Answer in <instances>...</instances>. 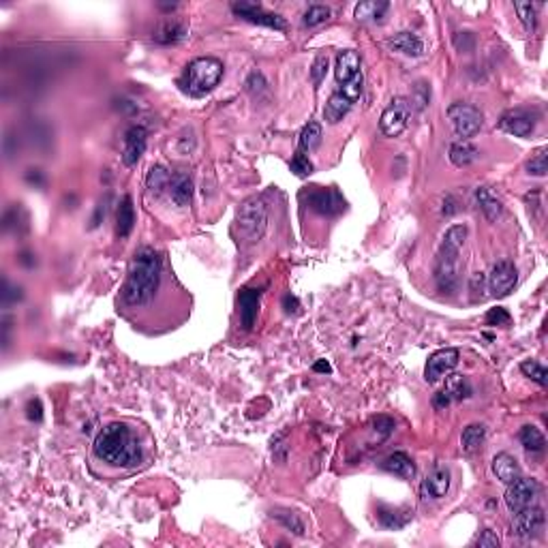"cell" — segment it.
Instances as JSON below:
<instances>
[{"mask_svg":"<svg viewBox=\"0 0 548 548\" xmlns=\"http://www.w3.org/2000/svg\"><path fill=\"white\" fill-rule=\"evenodd\" d=\"M94 457L112 467H133L142 459L138 437L125 422L105 424L92 444Z\"/></svg>","mask_w":548,"mask_h":548,"instance_id":"6da1fadb","label":"cell"},{"mask_svg":"<svg viewBox=\"0 0 548 548\" xmlns=\"http://www.w3.org/2000/svg\"><path fill=\"white\" fill-rule=\"evenodd\" d=\"M379 520H381V525L388 527V529H398V527H403V525L407 522V518H398V514L392 512V510H381V512H379Z\"/></svg>","mask_w":548,"mask_h":548,"instance_id":"f6af8a7d","label":"cell"},{"mask_svg":"<svg viewBox=\"0 0 548 548\" xmlns=\"http://www.w3.org/2000/svg\"><path fill=\"white\" fill-rule=\"evenodd\" d=\"M484 440H486V426L484 424H469V426H465L463 428V432H461V446H463V450L465 452H476V450H480V446L484 444Z\"/></svg>","mask_w":548,"mask_h":548,"instance_id":"83f0119b","label":"cell"},{"mask_svg":"<svg viewBox=\"0 0 548 548\" xmlns=\"http://www.w3.org/2000/svg\"><path fill=\"white\" fill-rule=\"evenodd\" d=\"M499 544H501L499 535L495 531H491V529L482 531V535L476 539V546H480V548H497Z\"/></svg>","mask_w":548,"mask_h":548,"instance_id":"bcb514c9","label":"cell"},{"mask_svg":"<svg viewBox=\"0 0 548 548\" xmlns=\"http://www.w3.org/2000/svg\"><path fill=\"white\" fill-rule=\"evenodd\" d=\"M520 371H522L531 381H535L537 386L546 388V384H548V371L544 369V364H539V362H535V360H525V362H520Z\"/></svg>","mask_w":548,"mask_h":548,"instance_id":"8d00e7d4","label":"cell"},{"mask_svg":"<svg viewBox=\"0 0 548 548\" xmlns=\"http://www.w3.org/2000/svg\"><path fill=\"white\" fill-rule=\"evenodd\" d=\"M518 440H520L522 448H525V450H529V452H542V450L546 448L544 432H542L537 426H533V424H527V426H522V428H520Z\"/></svg>","mask_w":548,"mask_h":548,"instance_id":"4dcf8cb0","label":"cell"},{"mask_svg":"<svg viewBox=\"0 0 548 548\" xmlns=\"http://www.w3.org/2000/svg\"><path fill=\"white\" fill-rule=\"evenodd\" d=\"M325 73H328V56H325V54H319V56L313 60V67H311V79H313V84L319 86V84L323 82Z\"/></svg>","mask_w":548,"mask_h":548,"instance_id":"b9f144b4","label":"cell"},{"mask_svg":"<svg viewBox=\"0 0 548 548\" xmlns=\"http://www.w3.org/2000/svg\"><path fill=\"white\" fill-rule=\"evenodd\" d=\"M542 527H544V512L539 508L527 505L520 512H516L512 522V535L520 539H531L542 531Z\"/></svg>","mask_w":548,"mask_h":548,"instance_id":"7c38bea8","label":"cell"},{"mask_svg":"<svg viewBox=\"0 0 548 548\" xmlns=\"http://www.w3.org/2000/svg\"><path fill=\"white\" fill-rule=\"evenodd\" d=\"M390 9L388 3H384V0H369V3H360L356 7V20L358 22H377L384 18V13Z\"/></svg>","mask_w":548,"mask_h":548,"instance_id":"f546056e","label":"cell"},{"mask_svg":"<svg viewBox=\"0 0 548 548\" xmlns=\"http://www.w3.org/2000/svg\"><path fill=\"white\" fill-rule=\"evenodd\" d=\"M266 228H268V208H266L264 199L251 197V199L242 201V206L236 212V230H238L240 238L245 242L253 245L264 238Z\"/></svg>","mask_w":548,"mask_h":548,"instance_id":"5b68a950","label":"cell"},{"mask_svg":"<svg viewBox=\"0 0 548 548\" xmlns=\"http://www.w3.org/2000/svg\"><path fill=\"white\" fill-rule=\"evenodd\" d=\"M319 144H321V125H319V123H308V125L300 131L298 150H302V152H313Z\"/></svg>","mask_w":548,"mask_h":548,"instance_id":"1f68e13d","label":"cell"},{"mask_svg":"<svg viewBox=\"0 0 548 548\" xmlns=\"http://www.w3.org/2000/svg\"><path fill=\"white\" fill-rule=\"evenodd\" d=\"M476 199H478L480 210L484 212V216L488 218V221H497V218L501 216L503 206H501V201L497 199V195H493L491 189L478 186V189H476Z\"/></svg>","mask_w":548,"mask_h":548,"instance_id":"4316f807","label":"cell"},{"mask_svg":"<svg viewBox=\"0 0 548 548\" xmlns=\"http://www.w3.org/2000/svg\"><path fill=\"white\" fill-rule=\"evenodd\" d=\"M360 73V54L354 50H345L337 56V65H335V77L337 82L343 86L350 79H354Z\"/></svg>","mask_w":548,"mask_h":548,"instance_id":"d6986e66","label":"cell"},{"mask_svg":"<svg viewBox=\"0 0 548 548\" xmlns=\"http://www.w3.org/2000/svg\"><path fill=\"white\" fill-rule=\"evenodd\" d=\"M510 321H512L510 313H508L505 308H501V306L491 308V311L486 313V323H488V325H510Z\"/></svg>","mask_w":548,"mask_h":548,"instance_id":"7bdbcfd3","label":"cell"},{"mask_svg":"<svg viewBox=\"0 0 548 548\" xmlns=\"http://www.w3.org/2000/svg\"><path fill=\"white\" fill-rule=\"evenodd\" d=\"M381 467H384L388 474L398 476V478H405V480H409V478L415 476V465H413V461L409 459V454H405V452H392L390 457L384 459Z\"/></svg>","mask_w":548,"mask_h":548,"instance_id":"d4e9b609","label":"cell"},{"mask_svg":"<svg viewBox=\"0 0 548 548\" xmlns=\"http://www.w3.org/2000/svg\"><path fill=\"white\" fill-rule=\"evenodd\" d=\"M450 491V471L446 467L432 469L430 476L422 482V497L424 499H442Z\"/></svg>","mask_w":548,"mask_h":548,"instance_id":"e0dca14e","label":"cell"},{"mask_svg":"<svg viewBox=\"0 0 548 548\" xmlns=\"http://www.w3.org/2000/svg\"><path fill=\"white\" fill-rule=\"evenodd\" d=\"M169 180H172V174L163 167H150L148 176H146V186L155 193V195H161L163 191L169 189Z\"/></svg>","mask_w":548,"mask_h":548,"instance_id":"d6a6232c","label":"cell"},{"mask_svg":"<svg viewBox=\"0 0 548 548\" xmlns=\"http://www.w3.org/2000/svg\"><path fill=\"white\" fill-rule=\"evenodd\" d=\"M516 281H518L516 266H514L512 262H508V259L497 262V264L493 266V270H491L488 279H486L488 289H491V293H493L495 298H503V296H508V293L514 289Z\"/></svg>","mask_w":548,"mask_h":548,"instance_id":"8fae6325","label":"cell"},{"mask_svg":"<svg viewBox=\"0 0 548 548\" xmlns=\"http://www.w3.org/2000/svg\"><path fill=\"white\" fill-rule=\"evenodd\" d=\"M388 45H390L392 50H396V52H401V54H405V56H413V58H418V56L424 54V41H422L415 33H409V30H403V33L394 35V37L388 41Z\"/></svg>","mask_w":548,"mask_h":548,"instance_id":"7402d4cb","label":"cell"},{"mask_svg":"<svg viewBox=\"0 0 548 548\" xmlns=\"http://www.w3.org/2000/svg\"><path fill=\"white\" fill-rule=\"evenodd\" d=\"M457 210H459V206H457V199H454L452 195H446L442 212H444L446 216H452V214H457Z\"/></svg>","mask_w":548,"mask_h":548,"instance_id":"681fc988","label":"cell"},{"mask_svg":"<svg viewBox=\"0 0 548 548\" xmlns=\"http://www.w3.org/2000/svg\"><path fill=\"white\" fill-rule=\"evenodd\" d=\"M283 306H285V311H287V313H296L300 304H298V300H296L291 293H287V296L283 298Z\"/></svg>","mask_w":548,"mask_h":548,"instance_id":"f907efd6","label":"cell"},{"mask_svg":"<svg viewBox=\"0 0 548 548\" xmlns=\"http://www.w3.org/2000/svg\"><path fill=\"white\" fill-rule=\"evenodd\" d=\"M169 197L176 206H189L193 197V180L186 174H174L169 180Z\"/></svg>","mask_w":548,"mask_h":548,"instance_id":"484cf974","label":"cell"},{"mask_svg":"<svg viewBox=\"0 0 548 548\" xmlns=\"http://www.w3.org/2000/svg\"><path fill=\"white\" fill-rule=\"evenodd\" d=\"M161 283V257L152 247H142L129 266V274L123 287V300L129 306L148 304Z\"/></svg>","mask_w":548,"mask_h":548,"instance_id":"7a4b0ae2","label":"cell"},{"mask_svg":"<svg viewBox=\"0 0 548 548\" xmlns=\"http://www.w3.org/2000/svg\"><path fill=\"white\" fill-rule=\"evenodd\" d=\"M272 518H276L285 529L293 531L296 535H304V520H302L296 512H289V510H274V512H272Z\"/></svg>","mask_w":548,"mask_h":548,"instance_id":"836d02e7","label":"cell"},{"mask_svg":"<svg viewBox=\"0 0 548 548\" xmlns=\"http://www.w3.org/2000/svg\"><path fill=\"white\" fill-rule=\"evenodd\" d=\"M448 118L452 123V129L454 133L467 142L469 138H474L480 129H482V114L480 109L469 105V103H452L448 107Z\"/></svg>","mask_w":548,"mask_h":548,"instance_id":"52a82bcc","label":"cell"},{"mask_svg":"<svg viewBox=\"0 0 548 548\" xmlns=\"http://www.w3.org/2000/svg\"><path fill=\"white\" fill-rule=\"evenodd\" d=\"M467 238L465 225H452L442 242V249L437 253L435 262V281L437 287L444 293H452L459 287V255Z\"/></svg>","mask_w":548,"mask_h":548,"instance_id":"3957f363","label":"cell"},{"mask_svg":"<svg viewBox=\"0 0 548 548\" xmlns=\"http://www.w3.org/2000/svg\"><path fill=\"white\" fill-rule=\"evenodd\" d=\"M467 396H471V384H469V379H467L465 375L454 373V375H450V377L446 379V388H444L442 392L435 394L432 403H435L437 409H444V407H448L450 403L463 401V398H467Z\"/></svg>","mask_w":548,"mask_h":548,"instance_id":"5bb4252c","label":"cell"},{"mask_svg":"<svg viewBox=\"0 0 548 548\" xmlns=\"http://www.w3.org/2000/svg\"><path fill=\"white\" fill-rule=\"evenodd\" d=\"M352 105H354V103L337 90V92L330 94V99H328V103H325V107H323V118L330 123V125H337V123H341V121L350 114Z\"/></svg>","mask_w":548,"mask_h":548,"instance_id":"cb8c5ba5","label":"cell"},{"mask_svg":"<svg viewBox=\"0 0 548 548\" xmlns=\"http://www.w3.org/2000/svg\"><path fill=\"white\" fill-rule=\"evenodd\" d=\"M223 77V62L212 56L195 58L184 73V86L189 94L193 96H203L210 90H214Z\"/></svg>","mask_w":548,"mask_h":548,"instance_id":"277c9868","label":"cell"},{"mask_svg":"<svg viewBox=\"0 0 548 548\" xmlns=\"http://www.w3.org/2000/svg\"><path fill=\"white\" fill-rule=\"evenodd\" d=\"M469 291H471V300H484V291H486V274L484 272H476L469 279Z\"/></svg>","mask_w":548,"mask_h":548,"instance_id":"60d3db41","label":"cell"},{"mask_svg":"<svg viewBox=\"0 0 548 548\" xmlns=\"http://www.w3.org/2000/svg\"><path fill=\"white\" fill-rule=\"evenodd\" d=\"M259 298H262L259 289H242L238 296V313H240V323L245 330H251L255 325L257 311H259Z\"/></svg>","mask_w":548,"mask_h":548,"instance_id":"ac0fdd59","label":"cell"},{"mask_svg":"<svg viewBox=\"0 0 548 548\" xmlns=\"http://www.w3.org/2000/svg\"><path fill=\"white\" fill-rule=\"evenodd\" d=\"M461 360V352L457 347H446V350H437L435 354H430V358L426 360V369H424V379L428 384H437L442 377L450 375L457 364Z\"/></svg>","mask_w":548,"mask_h":548,"instance_id":"ba28073f","label":"cell"},{"mask_svg":"<svg viewBox=\"0 0 548 548\" xmlns=\"http://www.w3.org/2000/svg\"><path fill=\"white\" fill-rule=\"evenodd\" d=\"M146 142H148V133L144 127L133 125L127 133H125V146H123V163L127 167L138 165V161L142 159V155L146 152Z\"/></svg>","mask_w":548,"mask_h":548,"instance_id":"2e32d148","label":"cell"},{"mask_svg":"<svg viewBox=\"0 0 548 548\" xmlns=\"http://www.w3.org/2000/svg\"><path fill=\"white\" fill-rule=\"evenodd\" d=\"M493 474L503 484H512L514 480H518L522 476L518 461L512 454H508V452H501V454H497L493 459Z\"/></svg>","mask_w":548,"mask_h":548,"instance_id":"44dd1931","label":"cell"},{"mask_svg":"<svg viewBox=\"0 0 548 548\" xmlns=\"http://www.w3.org/2000/svg\"><path fill=\"white\" fill-rule=\"evenodd\" d=\"M411 112H413V105L409 99L405 96H396L390 101V105L384 109V114L379 118V129L386 138H398L411 121Z\"/></svg>","mask_w":548,"mask_h":548,"instance_id":"8992f818","label":"cell"},{"mask_svg":"<svg viewBox=\"0 0 548 548\" xmlns=\"http://www.w3.org/2000/svg\"><path fill=\"white\" fill-rule=\"evenodd\" d=\"M135 225V208H133V199L131 195H125L118 203V212H116V236L118 238H129V234L133 232Z\"/></svg>","mask_w":548,"mask_h":548,"instance_id":"603a6c76","label":"cell"},{"mask_svg":"<svg viewBox=\"0 0 548 548\" xmlns=\"http://www.w3.org/2000/svg\"><path fill=\"white\" fill-rule=\"evenodd\" d=\"M313 371H315V373H330L332 369H330V364H328L325 360H319V362L313 364Z\"/></svg>","mask_w":548,"mask_h":548,"instance_id":"816d5d0a","label":"cell"},{"mask_svg":"<svg viewBox=\"0 0 548 548\" xmlns=\"http://www.w3.org/2000/svg\"><path fill=\"white\" fill-rule=\"evenodd\" d=\"M373 428H375V432H379L381 440H386V437L394 430V420L390 415H377L373 420Z\"/></svg>","mask_w":548,"mask_h":548,"instance_id":"ee69618b","label":"cell"},{"mask_svg":"<svg viewBox=\"0 0 548 548\" xmlns=\"http://www.w3.org/2000/svg\"><path fill=\"white\" fill-rule=\"evenodd\" d=\"M448 157H450L452 165H457V167H467V165H471V163L478 159V148H476L474 144L461 140V142H454V144L450 146Z\"/></svg>","mask_w":548,"mask_h":548,"instance_id":"f1b7e54d","label":"cell"},{"mask_svg":"<svg viewBox=\"0 0 548 548\" xmlns=\"http://www.w3.org/2000/svg\"><path fill=\"white\" fill-rule=\"evenodd\" d=\"M26 180H28V182H37V184H43V178H41L39 169H28V174H26Z\"/></svg>","mask_w":548,"mask_h":548,"instance_id":"f5cc1de1","label":"cell"},{"mask_svg":"<svg viewBox=\"0 0 548 548\" xmlns=\"http://www.w3.org/2000/svg\"><path fill=\"white\" fill-rule=\"evenodd\" d=\"M328 18H330V9L323 7V5H313V7L306 9V13L302 18V24L308 26V28H315V26L323 24Z\"/></svg>","mask_w":548,"mask_h":548,"instance_id":"74e56055","label":"cell"},{"mask_svg":"<svg viewBox=\"0 0 548 548\" xmlns=\"http://www.w3.org/2000/svg\"><path fill=\"white\" fill-rule=\"evenodd\" d=\"M152 39L161 45H176L180 43L182 39H186V26L178 20H163L155 33H152Z\"/></svg>","mask_w":548,"mask_h":548,"instance_id":"ffe728a7","label":"cell"},{"mask_svg":"<svg viewBox=\"0 0 548 548\" xmlns=\"http://www.w3.org/2000/svg\"><path fill=\"white\" fill-rule=\"evenodd\" d=\"M514 9H516V13L520 18L522 26L529 33H533L537 28V5H533V3H514Z\"/></svg>","mask_w":548,"mask_h":548,"instance_id":"e575fe53","label":"cell"},{"mask_svg":"<svg viewBox=\"0 0 548 548\" xmlns=\"http://www.w3.org/2000/svg\"><path fill=\"white\" fill-rule=\"evenodd\" d=\"M26 415H28V420H33V422H41V420H43L41 401H37V398L28 401V405H26Z\"/></svg>","mask_w":548,"mask_h":548,"instance_id":"7dc6e473","label":"cell"},{"mask_svg":"<svg viewBox=\"0 0 548 548\" xmlns=\"http://www.w3.org/2000/svg\"><path fill=\"white\" fill-rule=\"evenodd\" d=\"M539 491V484L533 480V478H518L514 480L512 484H508V491H505V505L512 514L520 512L522 508L531 505V501L535 499Z\"/></svg>","mask_w":548,"mask_h":548,"instance_id":"30bf717a","label":"cell"},{"mask_svg":"<svg viewBox=\"0 0 548 548\" xmlns=\"http://www.w3.org/2000/svg\"><path fill=\"white\" fill-rule=\"evenodd\" d=\"M313 163H311V159L306 157V152H302V150H296V155H293V159H291V172L298 176V178H306V176H311L313 174Z\"/></svg>","mask_w":548,"mask_h":548,"instance_id":"f35d334b","label":"cell"},{"mask_svg":"<svg viewBox=\"0 0 548 548\" xmlns=\"http://www.w3.org/2000/svg\"><path fill=\"white\" fill-rule=\"evenodd\" d=\"M362 73H358L354 79H350L347 84H343L341 88H339V92L343 94V96H347L352 103H356L358 99H360V94H362Z\"/></svg>","mask_w":548,"mask_h":548,"instance_id":"ab89813d","label":"cell"},{"mask_svg":"<svg viewBox=\"0 0 548 548\" xmlns=\"http://www.w3.org/2000/svg\"><path fill=\"white\" fill-rule=\"evenodd\" d=\"M499 127L514 138H529L535 131V121L527 109H510L501 116Z\"/></svg>","mask_w":548,"mask_h":548,"instance_id":"9a60e30c","label":"cell"},{"mask_svg":"<svg viewBox=\"0 0 548 548\" xmlns=\"http://www.w3.org/2000/svg\"><path fill=\"white\" fill-rule=\"evenodd\" d=\"M308 203L315 212L323 216L339 214L345 208V199L337 189H321V186H313V191L308 193Z\"/></svg>","mask_w":548,"mask_h":548,"instance_id":"4fadbf2b","label":"cell"},{"mask_svg":"<svg viewBox=\"0 0 548 548\" xmlns=\"http://www.w3.org/2000/svg\"><path fill=\"white\" fill-rule=\"evenodd\" d=\"M525 167H527V174H531V176H546V172H548V148L546 146L537 148L535 155L527 161Z\"/></svg>","mask_w":548,"mask_h":548,"instance_id":"d590c367","label":"cell"},{"mask_svg":"<svg viewBox=\"0 0 548 548\" xmlns=\"http://www.w3.org/2000/svg\"><path fill=\"white\" fill-rule=\"evenodd\" d=\"M247 88H249L251 92H259V90H264V88H266V79H264V75H262V73H257V71H253V73L249 75V79H247Z\"/></svg>","mask_w":548,"mask_h":548,"instance_id":"c3c4849f","label":"cell"},{"mask_svg":"<svg viewBox=\"0 0 548 548\" xmlns=\"http://www.w3.org/2000/svg\"><path fill=\"white\" fill-rule=\"evenodd\" d=\"M232 11L251 22V24H259V26H266V28H274V30H285L287 28V22L285 18L276 16V13H270L266 11L262 5H255V3H234L232 5Z\"/></svg>","mask_w":548,"mask_h":548,"instance_id":"9c48e42d","label":"cell"}]
</instances>
